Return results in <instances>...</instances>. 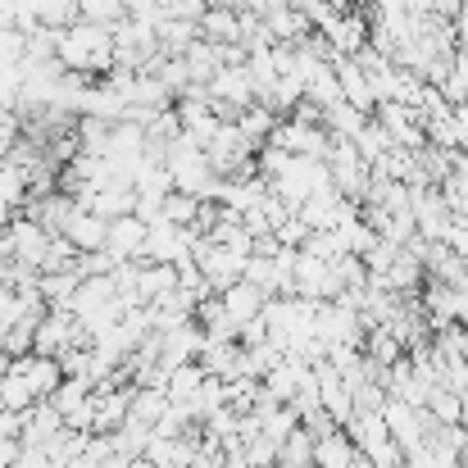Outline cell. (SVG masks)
Segmentation results:
<instances>
[{
	"label": "cell",
	"instance_id": "6",
	"mask_svg": "<svg viewBox=\"0 0 468 468\" xmlns=\"http://www.w3.org/2000/svg\"><path fill=\"white\" fill-rule=\"evenodd\" d=\"M332 73H336V82H341V101L346 105H355L359 114H373L378 105H373V91H368V78H364V69L355 64V59H332Z\"/></svg>",
	"mask_w": 468,
	"mask_h": 468
},
{
	"label": "cell",
	"instance_id": "3",
	"mask_svg": "<svg viewBox=\"0 0 468 468\" xmlns=\"http://www.w3.org/2000/svg\"><path fill=\"white\" fill-rule=\"evenodd\" d=\"M105 232H110V223H105L101 214H91V209H73L59 237H64L78 255H96V250H105Z\"/></svg>",
	"mask_w": 468,
	"mask_h": 468
},
{
	"label": "cell",
	"instance_id": "17",
	"mask_svg": "<svg viewBox=\"0 0 468 468\" xmlns=\"http://www.w3.org/2000/svg\"><path fill=\"white\" fill-rule=\"evenodd\" d=\"M5 368H9V355H5V350H0V373H5Z\"/></svg>",
	"mask_w": 468,
	"mask_h": 468
},
{
	"label": "cell",
	"instance_id": "14",
	"mask_svg": "<svg viewBox=\"0 0 468 468\" xmlns=\"http://www.w3.org/2000/svg\"><path fill=\"white\" fill-rule=\"evenodd\" d=\"M18 96H23V69H0V110L18 114Z\"/></svg>",
	"mask_w": 468,
	"mask_h": 468
},
{
	"label": "cell",
	"instance_id": "16",
	"mask_svg": "<svg viewBox=\"0 0 468 468\" xmlns=\"http://www.w3.org/2000/svg\"><path fill=\"white\" fill-rule=\"evenodd\" d=\"M128 468H155V464H151V460H142V455H137V460H128Z\"/></svg>",
	"mask_w": 468,
	"mask_h": 468
},
{
	"label": "cell",
	"instance_id": "12",
	"mask_svg": "<svg viewBox=\"0 0 468 468\" xmlns=\"http://www.w3.org/2000/svg\"><path fill=\"white\" fill-rule=\"evenodd\" d=\"M273 123H278V119H273L269 110H260V105H250V110H241V114H237V128H241L255 146H264V142H269Z\"/></svg>",
	"mask_w": 468,
	"mask_h": 468
},
{
	"label": "cell",
	"instance_id": "10",
	"mask_svg": "<svg viewBox=\"0 0 468 468\" xmlns=\"http://www.w3.org/2000/svg\"><path fill=\"white\" fill-rule=\"evenodd\" d=\"M32 405H41V400L32 396V387H27V382H23V378H18L14 368H5V373H0V410H5V414H18V419H23V414H27Z\"/></svg>",
	"mask_w": 468,
	"mask_h": 468
},
{
	"label": "cell",
	"instance_id": "8",
	"mask_svg": "<svg viewBox=\"0 0 468 468\" xmlns=\"http://www.w3.org/2000/svg\"><path fill=\"white\" fill-rule=\"evenodd\" d=\"M355 460H359V451L350 446V437L341 428L314 441V468H355Z\"/></svg>",
	"mask_w": 468,
	"mask_h": 468
},
{
	"label": "cell",
	"instance_id": "2",
	"mask_svg": "<svg viewBox=\"0 0 468 468\" xmlns=\"http://www.w3.org/2000/svg\"><path fill=\"white\" fill-rule=\"evenodd\" d=\"M142 250H146V223H142L137 214L114 218L110 232H105V255H110L114 264H137Z\"/></svg>",
	"mask_w": 468,
	"mask_h": 468
},
{
	"label": "cell",
	"instance_id": "15",
	"mask_svg": "<svg viewBox=\"0 0 468 468\" xmlns=\"http://www.w3.org/2000/svg\"><path fill=\"white\" fill-rule=\"evenodd\" d=\"M18 142H23V119L14 110H0V159L9 155Z\"/></svg>",
	"mask_w": 468,
	"mask_h": 468
},
{
	"label": "cell",
	"instance_id": "5",
	"mask_svg": "<svg viewBox=\"0 0 468 468\" xmlns=\"http://www.w3.org/2000/svg\"><path fill=\"white\" fill-rule=\"evenodd\" d=\"M264 292L260 287H250V282H232L228 292H218V305H223V314H228V323L241 332V323H250V318H260V310H264Z\"/></svg>",
	"mask_w": 468,
	"mask_h": 468
},
{
	"label": "cell",
	"instance_id": "13",
	"mask_svg": "<svg viewBox=\"0 0 468 468\" xmlns=\"http://www.w3.org/2000/svg\"><path fill=\"white\" fill-rule=\"evenodd\" d=\"M23 59H27V32L0 27V69H23Z\"/></svg>",
	"mask_w": 468,
	"mask_h": 468
},
{
	"label": "cell",
	"instance_id": "9",
	"mask_svg": "<svg viewBox=\"0 0 468 468\" xmlns=\"http://www.w3.org/2000/svg\"><path fill=\"white\" fill-rule=\"evenodd\" d=\"M205 368L200 364H182V368H173V373H164V396L173 400V405H182V400H191L200 387H205Z\"/></svg>",
	"mask_w": 468,
	"mask_h": 468
},
{
	"label": "cell",
	"instance_id": "11",
	"mask_svg": "<svg viewBox=\"0 0 468 468\" xmlns=\"http://www.w3.org/2000/svg\"><path fill=\"white\" fill-rule=\"evenodd\" d=\"M128 14H123V0H78V23H96V27H119Z\"/></svg>",
	"mask_w": 468,
	"mask_h": 468
},
{
	"label": "cell",
	"instance_id": "1",
	"mask_svg": "<svg viewBox=\"0 0 468 468\" xmlns=\"http://www.w3.org/2000/svg\"><path fill=\"white\" fill-rule=\"evenodd\" d=\"M55 59L64 73H82V78H110L114 73V32L96 27V23H73L59 32Z\"/></svg>",
	"mask_w": 468,
	"mask_h": 468
},
{
	"label": "cell",
	"instance_id": "4",
	"mask_svg": "<svg viewBox=\"0 0 468 468\" xmlns=\"http://www.w3.org/2000/svg\"><path fill=\"white\" fill-rule=\"evenodd\" d=\"M9 368L32 387V396L37 400H50L55 391H59V382H64V373H59V359H46V355H23V359H9Z\"/></svg>",
	"mask_w": 468,
	"mask_h": 468
},
{
	"label": "cell",
	"instance_id": "7",
	"mask_svg": "<svg viewBox=\"0 0 468 468\" xmlns=\"http://www.w3.org/2000/svg\"><path fill=\"white\" fill-rule=\"evenodd\" d=\"M200 41L241 46V9H205V18H200Z\"/></svg>",
	"mask_w": 468,
	"mask_h": 468
}]
</instances>
